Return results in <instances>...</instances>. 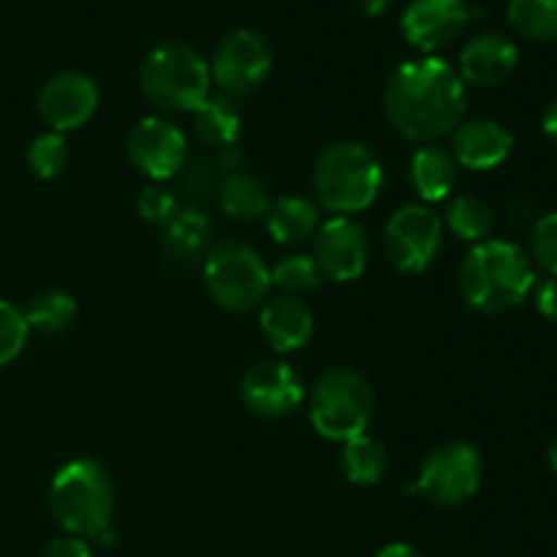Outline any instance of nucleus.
I'll use <instances>...</instances> for the list:
<instances>
[{"label":"nucleus","mask_w":557,"mask_h":557,"mask_svg":"<svg viewBox=\"0 0 557 557\" xmlns=\"http://www.w3.org/2000/svg\"><path fill=\"white\" fill-rule=\"evenodd\" d=\"M542 131H544V136H547L549 141H555V145H557V98L553 103H549L547 109H544Z\"/></svg>","instance_id":"f704fd0d"},{"label":"nucleus","mask_w":557,"mask_h":557,"mask_svg":"<svg viewBox=\"0 0 557 557\" xmlns=\"http://www.w3.org/2000/svg\"><path fill=\"white\" fill-rule=\"evenodd\" d=\"M446 226L462 243L479 245L484 239H490V234H493L495 212L479 196L462 194L457 199H451V205L446 207Z\"/></svg>","instance_id":"393cba45"},{"label":"nucleus","mask_w":557,"mask_h":557,"mask_svg":"<svg viewBox=\"0 0 557 557\" xmlns=\"http://www.w3.org/2000/svg\"><path fill=\"white\" fill-rule=\"evenodd\" d=\"M313 313L308 305L292 294H277L267 297L259 310V330L261 337L275 348L277 354L299 351L313 337Z\"/></svg>","instance_id":"a211bd4d"},{"label":"nucleus","mask_w":557,"mask_h":557,"mask_svg":"<svg viewBox=\"0 0 557 557\" xmlns=\"http://www.w3.org/2000/svg\"><path fill=\"white\" fill-rule=\"evenodd\" d=\"M131 163L156 183H166L188 166V139L166 117H141L125 141Z\"/></svg>","instance_id":"9b49d317"},{"label":"nucleus","mask_w":557,"mask_h":557,"mask_svg":"<svg viewBox=\"0 0 557 557\" xmlns=\"http://www.w3.org/2000/svg\"><path fill=\"white\" fill-rule=\"evenodd\" d=\"M509 25L531 41H557V0H509Z\"/></svg>","instance_id":"bb28decb"},{"label":"nucleus","mask_w":557,"mask_h":557,"mask_svg":"<svg viewBox=\"0 0 557 557\" xmlns=\"http://www.w3.org/2000/svg\"><path fill=\"white\" fill-rule=\"evenodd\" d=\"M239 397L256 417H288L302 403L305 386L297 370L283 359L253 362L239 379Z\"/></svg>","instance_id":"ddd939ff"},{"label":"nucleus","mask_w":557,"mask_h":557,"mask_svg":"<svg viewBox=\"0 0 557 557\" xmlns=\"http://www.w3.org/2000/svg\"><path fill=\"white\" fill-rule=\"evenodd\" d=\"M457 286L468 308L487 315L506 313L520 308L536 288V264L520 245L484 239L462 256Z\"/></svg>","instance_id":"f03ea898"},{"label":"nucleus","mask_w":557,"mask_h":557,"mask_svg":"<svg viewBox=\"0 0 557 557\" xmlns=\"http://www.w3.org/2000/svg\"><path fill=\"white\" fill-rule=\"evenodd\" d=\"M482 471L476 446L468 441H446L424 457L417 482L406 493H419L438 506H462L479 493Z\"/></svg>","instance_id":"6e6552de"},{"label":"nucleus","mask_w":557,"mask_h":557,"mask_svg":"<svg viewBox=\"0 0 557 557\" xmlns=\"http://www.w3.org/2000/svg\"><path fill=\"white\" fill-rule=\"evenodd\" d=\"M375 557H424V555L419 553L417 547H411V544L395 542V544H386L384 549H379V555Z\"/></svg>","instance_id":"c9c22d12"},{"label":"nucleus","mask_w":557,"mask_h":557,"mask_svg":"<svg viewBox=\"0 0 557 557\" xmlns=\"http://www.w3.org/2000/svg\"><path fill=\"white\" fill-rule=\"evenodd\" d=\"M27 166L38 180H54L65 172L69 166V145H65L63 134H47L36 136L27 147Z\"/></svg>","instance_id":"c85d7f7f"},{"label":"nucleus","mask_w":557,"mask_h":557,"mask_svg":"<svg viewBox=\"0 0 557 557\" xmlns=\"http://www.w3.org/2000/svg\"><path fill=\"white\" fill-rule=\"evenodd\" d=\"M25 319L30 332H41V335H60L69 330L76 319V299L69 292L60 288H47V292L36 294L25 310Z\"/></svg>","instance_id":"a878e982"},{"label":"nucleus","mask_w":557,"mask_h":557,"mask_svg":"<svg viewBox=\"0 0 557 557\" xmlns=\"http://www.w3.org/2000/svg\"><path fill=\"white\" fill-rule=\"evenodd\" d=\"M531 259L547 275H557V210L536 221L531 232Z\"/></svg>","instance_id":"7c9ffc66"},{"label":"nucleus","mask_w":557,"mask_h":557,"mask_svg":"<svg viewBox=\"0 0 557 557\" xmlns=\"http://www.w3.org/2000/svg\"><path fill=\"white\" fill-rule=\"evenodd\" d=\"M136 210H139L141 221L163 228L180 210H183V207H180L177 196H174L172 190L163 188V185H150V188H145L139 194Z\"/></svg>","instance_id":"2f4dec72"},{"label":"nucleus","mask_w":557,"mask_h":557,"mask_svg":"<svg viewBox=\"0 0 557 557\" xmlns=\"http://www.w3.org/2000/svg\"><path fill=\"white\" fill-rule=\"evenodd\" d=\"M270 194H267L264 185L248 172H228L223 174V180L218 183V207L223 210V215H228L232 221L250 223L259 221L270 210Z\"/></svg>","instance_id":"4be33fe9"},{"label":"nucleus","mask_w":557,"mask_h":557,"mask_svg":"<svg viewBox=\"0 0 557 557\" xmlns=\"http://www.w3.org/2000/svg\"><path fill=\"white\" fill-rule=\"evenodd\" d=\"M205 288L218 308L228 313H250L270 297V267L248 243L223 239L207 250L201 261Z\"/></svg>","instance_id":"423d86ee"},{"label":"nucleus","mask_w":557,"mask_h":557,"mask_svg":"<svg viewBox=\"0 0 557 557\" xmlns=\"http://www.w3.org/2000/svg\"><path fill=\"white\" fill-rule=\"evenodd\" d=\"M520 63V49L509 36L495 30H484L473 36L460 52V69L457 74L462 82H471L479 87H495L511 79Z\"/></svg>","instance_id":"dca6fc26"},{"label":"nucleus","mask_w":557,"mask_h":557,"mask_svg":"<svg viewBox=\"0 0 557 557\" xmlns=\"http://www.w3.org/2000/svg\"><path fill=\"white\" fill-rule=\"evenodd\" d=\"M270 281H272V286L281 288L283 294L302 297V294L315 292V288L321 286V272H319V267H315L313 256L292 253L272 267Z\"/></svg>","instance_id":"cd10ccee"},{"label":"nucleus","mask_w":557,"mask_h":557,"mask_svg":"<svg viewBox=\"0 0 557 557\" xmlns=\"http://www.w3.org/2000/svg\"><path fill=\"white\" fill-rule=\"evenodd\" d=\"M457 161L441 145H422L408 161V183L422 205L444 201L457 183Z\"/></svg>","instance_id":"6ab92c4d"},{"label":"nucleus","mask_w":557,"mask_h":557,"mask_svg":"<svg viewBox=\"0 0 557 557\" xmlns=\"http://www.w3.org/2000/svg\"><path fill=\"white\" fill-rule=\"evenodd\" d=\"M313 261L324 277L351 283L368 267V234L351 215H332L313 237Z\"/></svg>","instance_id":"4468645a"},{"label":"nucleus","mask_w":557,"mask_h":557,"mask_svg":"<svg viewBox=\"0 0 557 557\" xmlns=\"http://www.w3.org/2000/svg\"><path fill=\"white\" fill-rule=\"evenodd\" d=\"M267 228L277 245H302L315 237L321 215L315 201L305 196H281L267 210Z\"/></svg>","instance_id":"412c9836"},{"label":"nucleus","mask_w":557,"mask_h":557,"mask_svg":"<svg viewBox=\"0 0 557 557\" xmlns=\"http://www.w3.org/2000/svg\"><path fill=\"white\" fill-rule=\"evenodd\" d=\"M41 557H92L87 539L79 536H58L44 547Z\"/></svg>","instance_id":"473e14b6"},{"label":"nucleus","mask_w":557,"mask_h":557,"mask_svg":"<svg viewBox=\"0 0 557 557\" xmlns=\"http://www.w3.org/2000/svg\"><path fill=\"white\" fill-rule=\"evenodd\" d=\"M476 16L468 0H411L400 16L403 36L411 47L433 54L455 44Z\"/></svg>","instance_id":"f8f14e48"},{"label":"nucleus","mask_w":557,"mask_h":557,"mask_svg":"<svg viewBox=\"0 0 557 557\" xmlns=\"http://www.w3.org/2000/svg\"><path fill=\"white\" fill-rule=\"evenodd\" d=\"M466 82L444 58L406 60L384 87V114L392 128L411 141H433L451 134L466 114Z\"/></svg>","instance_id":"f257e3e1"},{"label":"nucleus","mask_w":557,"mask_h":557,"mask_svg":"<svg viewBox=\"0 0 557 557\" xmlns=\"http://www.w3.org/2000/svg\"><path fill=\"white\" fill-rule=\"evenodd\" d=\"M194 131L207 147L215 150H226V147L237 145L239 128H243V114H239L234 98L223 96H207L199 107L194 109Z\"/></svg>","instance_id":"5701e85b"},{"label":"nucleus","mask_w":557,"mask_h":557,"mask_svg":"<svg viewBox=\"0 0 557 557\" xmlns=\"http://www.w3.org/2000/svg\"><path fill=\"white\" fill-rule=\"evenodd\" d=\"M210 63L188 44H158L141 60V92L163 112H194L210 96Z\"/></svg>","instance_id":"39448f33"},{"label":"nucleus","mask_w":557,"mask_h":557,"mask_svg":"<svg viewBox=\"0 0 557 557\" xmlns=\"http://www.w3.org/2000/svg\"><path fill=\"white\" fill-rule=\"evenodd\" d=\"M96 109L98 87L82 71H60L38 92V114L54 134L82 128Z\"/></svg>","instance_id":"2eb2a0df"},{"label":"nucleus","mask_w":557,"mask_h":557,"mask_svg":"<svg viewBox=\"0 0 557 557\" xmlns=\"http://www.w3.org/2000/svg\"><path fill=\"white\" fill-rule=\"evenodd\" d=\"M386 468H389V457H386L384 444L370 438L368 433L343 444L341 471L354 487H373L384 479Z\"/></svg>","instance_id":"b1692460"},{"label":"nucleus","mask_w":557,"mask_h":557,"mask_svg":"<svg viewBox=\"0 0 557 557\" xmlns=\"http://www.w3.org/2000/svg\"><path fill=\"white\" fill-rule=\"evenodd\" d=\"M547 462H549V471L557 476V438L549 444V451H547Z\"/></svg>","instance_id":"4c0bfd02"},{"label":"nucleus","mask_w":557,"mask_h":557,"mask_svg":"<svg viewBox=\"0 0 557 557\" xmlns=\"http://www.w3.org/2000/svg\"><path fill=\"white\" fill-rule=\"evenodd\" d=\"M272 71V47L259 30L239 27L226 33L212 52L210 76L223 96H250L267 82Z\"/></svg>","instance_id":"9d476101"},{"label":"nucleus","mask_w":557,"mask_h":557,"mask_svg":"<svg viewBox=\"0 0 557 557\" xmlns=\"http://www.w3.org/2000/svg\"><path fill=\"white\" fill-rule=\"evenodd\" d=\"M27 335H30V326H27L25 310H20L9 299H0V368L20 357Z\"/></svg>","instance_id":"c756f323"},{"label":"nucleus","mask_w":557,"mask_h":557,"mask_svg":"<svg viewBox=\"0 0 557 557\" xmlns=\"http://www.w3.org/2000/svg\"><path fill=\"white\" fill-rule=\"evenodd\" d=\"M384 188L381 158L362 141H335L313 166L315 199L335 215L364 212Z\"/></svg>","instance_id":"20e7f679"},{"label":"nucleus","mask_w":557,"mask_h":557,"mask_svg":"<svg viewBox=\"0 0 557 557\" xmlns=\"http://www.w3.org/2000/svg\"><path fill=\"white\" fill-rule=\"evenodd\" d=\"M444 248V221L430 205L413 201L392 212L384 228V250L400 272H424Z\"/></svg>","instance_id":"1a4fd4ad"},{"label":"nucleus","mask_w":557,"mask_h":557,"mask_svg":"<svg viewBox=\"0 0 557 557\" xmlns=\"http://www.w3.org/2000/svg\"><path fill=\"white\" fill-rule=\"evenodd\" d=\"M49 511L69 536L103 539L114 517V484L92 457L71 460L49 484Z\"/></svg>","instance_id":"7ed1b4c3"},{"label":"nucleus","mask_w":557,"mask_h":557,"mask_svg":"<svg viewBox=\"0 0 557 557\" xmlns=\"http://www.w3.org/2000/svg\"><path fill=\"white\" fill-rule=\"evenodd\" d=\"M212 237V223L199 207H185L180 210L172 221L163 226L161 234V250L166 261L180 267L194 264L196 259H205Z\"/></svg>","instance_id":"aec40b11"},{"label":"nucleus","mask_w":557,"mask_h":557,"mask_svg":"<svg viewBox=\"0 0 557 557\" xmlns=\"http://www.w3.org/2000/svg\"><path fill=\"white\" fill-rule=\"evenodd\" d=\"M392 0H357L359 11H362L364 16H381L386 9H389Z\"/></svg>","instance_id":"e433bc0d"},{"label":"nucleus","mask_w":557,"mask_h":557,"mask_svg":"<svg viewBox=\"0 0 557 557\" xmlns=\"http://www.w3.org/2000/svg\"><path fill=\"white\" fill-rule=\"evenodd\" d=\"M373 408V386L354 368H330L310 392V422L332 444H346L368 433Z\"/></svg>","instance_id":"0eeeda50"},{"label":"nucleus","mask_w":557,"mask_h":557,"mask_svg":"<svg viewBox=\"0 0 557 557\" xmlns=\"http://www.w3.org/2000/svg\"><path fill=\"white\" fill-rule=\"evenodd\" d=\"M536 308L544 319L557 324V275H549L536 286Z\"/></svg>","instance_id":"72a5a7b5"},{"label":"nucleus","mask_w":557,"mask_h":557,"mask_svg":"<svg viewBox=\"0 0 557 557\" xmlns=\"http://www.w3.org/2000/svg\"><path fill=\"white\" fill-rule=\"evenodd\" d=\"M511 147H515V136L498 120L473 117L451 131V156L457 166H466L471 172L500 166L511 156Z\"/></svg>","instance_id":"f3484780"}]
</instances>
